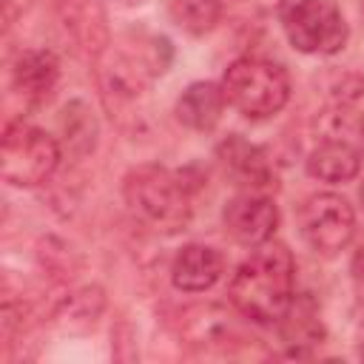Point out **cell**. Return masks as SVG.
Listing matches in <instances>:
<instances>
[{"label":"cell","instance_id":"8fae6325","mask_svg":"<svg viewBox=\"0 0 364 364\" xmlns=\"http://www.w3.org/2000/svg\"><path fill=\"white\" fill-rule=\"evenodd\" d=\"M60 80V63L48 48H26L14 60L11 82L26 102H46Z\"/></svg>","mask_w":364,"mask_h":364},{"label":"cell","instance_id":"277c9868","mask_svg":"<svg viewBox=\"0 0 364 364\" xmlns=\"http://www.w3.org/2000/svg\"><path fill=\"white\" fill-rule=\"evenodd\" d=\"M219 85L225 91L228 105H233L247 119H267L279 114L290 100L287 71L264 57L233 60Z\"/></svg>","mask_w":364,"mask_h":364},{"label":"cell","instance_id":"7a4b0ae2","mask_svg":"<svg viewBox=\"0 0 364 364\" xmlns=\"http://www.w3.org/2000/svg\"><path fill=\"white\" fill-rule=\"evenodd\" d=\"M171 63V43L154 34H125L97 51V82L102 100L111 105L136 102L148 85L165 74Z\"/></svg>","mask_w":364,"mask_h":364},{"label":"cell","instance_id":"5b68a950","mask_svg":"<svg viewBox=\"0 0 364 364\" xmlns=\"http://www.w3.org/2000/svg\"><path fill=\"white\" fill-rule=\"evenodd\" d=\"M279 23L287 43L301 54H338L350 37L347 20L333 0H282Z\"/></svg>","mask_w":364,"mask_h":364},{"label":"cell","instance_id":"d6986e66","mask_svg":"<svg viewBox=\"0 0 364 364\" xmlns=\"http://www.w3.org/2000/svg\"><path fill=\"white\" fill-rule=\"evenodd\" d=\"M361 355H364V347H361Z\"/></svg>","mask_w":364,"mask_h":364},{"label":"cell","instance_id":"52a82bcc","mask_svg":"<svg viewBox=\"0 0 364 364\" xmlns=\"http://www.w3.org/2000/svg\"><path fill=\"white\" fill-rule=\"evenodd\" d=\"M299 233L310 250L333 256L350 245L355 233V210L341 193H310L299 208Z\"/></svg>","mask_w":364,"mask_h":364},{"label":"cell","instance_id":"3957f363","mask_svg":"<svg viewBox=\"0 0 364 364\" xmlns=\"http://www.w3.org/2000/svg\"><path fill=\"white\" fill-rule=\"evenodd\" d=\"M122 196L128 213L151 233H179L193 216L191 185L182 173H173L159 165H139L122 182Z\"/></svg>","mask_w":364,"mask_h":364},{"label":"cell","instance_id":"ba28073f","mask_svg":"<svg viewBox=\"0 0 364 364\" xmlns=\"http://www.w3.org/2000/svg\"><path fill=\"white\" fill-rule=\"evenodd\" d=\"M225 230L245 247H256L273 239L279 228V208L262 191H239L222 210Z\"/></svg>","mask_w":364,"mask_h":364},{"label":"cell","instance_id":"7c38bea8","mask_svg":"<svg viewBox=\"0 0 364 364\" xmlns=\"http://www.w3.org/2000/svg\"><path fill=\"white\" fill-rule=\"evenodd\" d=\"M225 105H228V100H225L222 85L202 80V82H191L179 94V100L173 105V114L185 128L208 134L219 125V119L225 114Z\"/></svg>","mask_w":364,"mask_h":364},{"label":"cell","instance_id":"ffe728a7","mask_svg":"<svg viewBox=\"0 0 364 364\" xmlns=\"http://www.w3.org/2000/svg\"><path fill=\"white\" fill-rule=\"evenodd\" d=\"M60 3H68V0H60Z\"/></svg>","mask_w":364,"mask_h":364},{"label":"cell","instance_id":"6da1fadb","mask_svg":"<svg viewBox=\"0 0 364 364\" xmlns=\"http://www.w3.org/2000/svg\"><path fill=\"white\" fill-rule=\"evenodd\" d=\"M230 304L256 324H276L296 299V259L282 242H264L233 270Z\"/></svg>","mask_w":364,"mask_h":364},{"label":"cell","instance_id":"4fadbf2b","mask_svg":"<svg viewBox=\"0 0 364 364\" xmlns=\"http://www.w3.org/2000/svg\"><path fill=\"white\" fill-rule=\"evenodd\" d=\"M361 171V148L344 136L321 139L307 156V173L321 182H350Z\"/></svg>","mask_w":364,"mask_h":364},{"label":"cell","instance_id":"9c48e42d","mask_svg":"<svg viewBox=\"0 0 364 364\" xmlns=\"http://www.w3.org/2000/svg\"><path fill=\"white\" fill-rule=\"evenodd\" d=\"M216 159H219L222 171L242 191H262V193H267L276 185V173H273V165L267 162L264 151L259 145L247 142L239 134H233L225 142H219Z\"/></svg>","mask_w":364,"mask_h":364},{"label":"cell","instance_id":"5bb4252c","mask_svg":"<svg viewBox=\"0 0 364 364\" xmlns=\"http://www.w3.org/2000/svg\"><path fill=\"white\" fill-rule=\"evenodd\" d=\"M182 330L188 336V341L193 344H228L233 338H239V327L233 324L230 313L216 307V304H199L185 310L182 318Z\"/></svg>","mask_w":364,"mask_h":364},{"label":"cell","instance_id":"ac0fdd59","mask_svg":"<svg viewBox=\"0 0 364 364\" xmlns=\"http://www.w3.org/2000/svg\"><path fill=\"white\" fill-rule=\"evenodd\" d=\"M361 134H364V122H361Z\"/></svg>","mask_w":364,"mask_h":364},{"label":"cell","instance_id":"9a60e30c","mask_svg":"<svg viewBox=\"0 0 364 364\" xmlns=\"http://www.w3.org/2000/svg\"><path fill=\"white\" fill-rule=\"evenodd\" d=\"M171 17L188 34H208L222 17V0H171Z\"/></svg>","mask_w":364,"mask_h":364},{"label":"cell","instance_id":"8992f818","mask_svg":"<svg viewBox=\"0 0 364 364\" xmlns=\"http://www.w3.org/2000/svg\"><path fill=\"white\" fill-rule=\"evenodd\" d=\"M60 165V142L37 125L9 122L0 139V173L9 185H43Z\"/></svg>","mask_w":364,"mask_h":364},{"label":"cell","instance_id":"30bf717a","mask_svg":"<svg viewBox=\"0 0 364 364\" xmlns=\"http://www.w3.org/2000/svg\"><path fill=\"white\" fill-rule=\"evenodd\" d=\"M225 273V256L210 245H185L171 264V282L182 293H205Z\"/></svg>","mask_w":364,"mask_h":364},{"label":"cell","instance_id":"e0dca14e","mask_svg":"<svg viewBox=\"0 0 364 364\" xmlns=\"http://www.w3.org/2000/svg\"><path fill=\"white\" fill-rule=\"evenodd\" d=\"M358 196H361V205H364V182H361V191H358Z\"/></svg>","mask_w":364,"mask_h":364},{"label":"cell","instance_id":"2e32d148","mask_svg":"<svg viewBox=\"0 0 364 364\" xmlns=\"http://www.w3.org/2000/svg\"><path fill=\"white\" fill-rule=\"evenodd\" d=\"M63 131H65V139H68V148H74L77 154H88L94 151V142H97V119L94 114L88 111L85 102H71L65 111H63Z\"/></svg>","mask_w":364,"mask_h":364}]
</instances>
